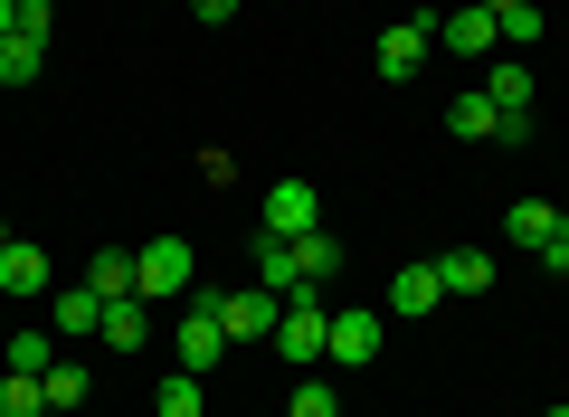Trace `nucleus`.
Here are the masks:
<instances>
[{"label": "nucleus", "instance_id": "f257e3e1", "mask_svg": "<svg viewBox=\"0 0 569 417\" xmlns=\"http://www.w3.org/2000/svg\"><path fill=\"white\" fill-rule=\"evenodd\" d=\"M133 276H142V295H181L190 304L200 257H190V238H152V247H133Z\"/></svg>", "mask_w": 569, "mask_h": 417}, {"label": "nucleus", "instance_id": "f03ea898", "mask_svg": "<svg viewBox=\"0 0 569 417\" xmlns=\"http://www.w3.org/2000/svg\"><path fill=\"white\" fill-rule=\"evenodd\" d=\"M200 304H219V322H228V341H276V314L284 304L266 295V285H238V295H209V285H190Z\"/></svg>", "mask_w": 569, "mask_h": 417}, {"label": "nucleus", "instance_id": "7ed1b4c3", "mask_svg": "<svg viewBox=\"0 0 569 417\" xmlns=\"http://www.w3.org/2000/svg\"><path fill=\"white\" fill-rule=\"evenodd\" d=\"M427 29H437V48H456V58H503V29H493V10H475V0L427 10Z\"/></svg>", "mask_w": 569, "mask_h": 417}, {"label": "nucleus", "instance_id": "20e7f679", "mask_svg": "<svg viewBox=\"0 0 569 417\" xmlns=\"http://www.w3.org/2000/svg\"><path fill=\"white\" fill-rule=\"evenodd\" d=\"M361 360H380V314H370V304H332L323 370H361Z\"/></svg>", "mask_w": 569, "mask_h": 417}, {"label": "nucleus", "instance_id": "39448f33", "mask_svg": "<svg viewBox=\"0 0 569 417\" xmlns=\"http://www.w3.org/2000/svg\"><path fill=\"white\" fill-rule=\"evenodd\" d=\"M323 341H332V304H323V295H295V304L276 314V351H284V360H323Z\"/></svg>", "mask_w": 569, "mask_h": 417}, {"label": "nucleus", "instance_id": "423d86ee", "mask_svg": "<svg viewBox=\"0 0 569 417\" xmlns=\"http://www.w3.org/2000/svg\"><path fill=\"white\" fill-rule=\"evenodd\" d=\"M485 96H493V115H503V142H522L531 133V67L522 58H485Z\"/></svg>", "mask_w": 569, "mask_h": 417}, {"label": "nucleus", "instance_id": "0eeeda50", "mask_svg": "<svg viewBox=\"0 0 569 417\" xmlns=\"http://www.w3.org/2000/svg\"><path fill=\"white\" fill-rule=\"evenodd\" d=\"M257 228H276V238H305V228H323V190H313V180H276Z\"/></svg>", "mask_w": 569, "mask_h": 417}, {"label": "nucleus", "instance_id": "6e6552de", "mask_svg": "<svg viewBox=\"0 0 569 417\" xmlns=\"http://www.w3.org/2000/svg\"><path fill=\"white\" fill-rule=\"evenodd\" d=\"M209 360H228V322H219V304L190 295V314H181V370L209 379Z\"/></svg>", "mask_w": 569, "mask_h": 417}, {"label": "nucleus", "instance_id": "1a4fd4ad", "mask_svg": "<svg viewBox=\"0 0 569 417\" xmlns=\"http://www.w3.org/2000/svg\"><path fill=\"white\" fill-rule=\"evenodd\" d=\"M427 48H437V29H427V10H418V20H399V29L380 39V77H389V86H408V77L427 67Z\"/></svg>", "mask_w": 569, "mask_h": 417}, {"label": "nucleus", "instance_id": "9d476101", "mask_svg": "<svg viewBox=\"0 0 569 417\" xmlns=\"http://www.w3.org/2000/svg\"><path fill=\"white\" fill-rule=\"evenodd\" d=\"M257 285L276 304H295L305 295V276H295V238H276V228H257Z\"/></svg>", "mask_w": 569, "mask_h": 417}, {"label": "nucleus", "instance_id": "9b49d317", "mask_svg": "<svg viewBox=\"0 0 569 417\" xmlns=\"http://www.w3.org/2000/svg\"><path fill=\"white\" fill-rule=\"evenodd\" d=\"M295 276H305V295H323V285L342 276V238H332V228H305V238H295Z\"/></svg>", "mask_w": 569, "mask_h": 417}, {"label": "nucleus", "instance_id": "f8f14e48", "mask_svg": "<svg viewBox=\"0 0 569 417\" xmlns=\"http://www.w3.org/2000/svg\"><path fill=\"white\" fill-rule=\"evenodd\" d=\"M437 285L447 295H493V247H447L437 257Z\"/></svg>", "mask_w": 569, "mask_h": 417}, {"label": "nucleus", "instance_id": "ddd939ff", "mask_svg": "<svg viewBox=\"0 0 569 417\" xmlns=\"http://www.w3.org/2000/svg\"><path fill=\"white\" fill-rule=\"evenodd\" d=\"M437 295H447V285H437V266H399V276H389V314H399V322L437 314Z\"/></svg>", "mask_w": 569, "mask_h": 417}, {"label": "nucleus", "instance_id": "4468645a", "mask_svg": "<svg viewBox=\"0 0 569 417\" xmlns=\"http://www.w3.org/2000/svg\"><path fill=\"white\" fill-rule=\"evenodd\" d=\"M86 285H96L104 304H133L142 276H133V247H96V266H86Z\"/></svg>", "mask_w": 569, "mask_h": 417}, {"label": "nucleus", "instance_id": "2eb2a0df", "mask_svg": "<svg viewBox=\"0 0 569 417\" xmlns=\"http://www.w3.org/2000/svg\"><path fill=\"white\" fill-rule=\"evenodd\" d=\"M447 133H456V142H503V115H493V96H485V86L447 105Z\"/></svg>", "mask_w": 569, "mask_h": 417}, {"label": "nucleus", "instance_id": "dca6fc26", "mask_svg": "<svg viewBox=\"0 0 569 417\" xmlns=\"http://www.w3.org/2000/svg\"><path fill=\"white\" fill-rule=\"evenodd\" d=\"M503 228H512V247H550L560 238V199H512Z\"/></svg>", "mask_w": 569, "mask_h": 417}, {"label": "nucleus", "instance_id": "f3484780", "mask_svg": "<svg viewBox=\"0 0 569 417\" xmlns=\"http://www.w3.org/2000/svg\"><path fill=\"white\" fill-rule=\"evenodd\" d=\"M0 295H48V257H39L29 238L0 247Z\"/></svg>", "mask_w": 569, "mask_h": 417}, {"label": "nucleus", "instance_id": "a211bd4d", "mask_svg": "<svg viewBox=\"0 0 569 417\" xmlns=\"http://www.w3.org/2000/svg\"><path fill=\"white\" fill-rule=\"evenodd\" d=\"M58 332L67 341H96L104 332V295H96V285H67V295H58Z\"/></svg>", "mask_w": 569, "mask_h": 417}, {"label": "nucleus", "instance_id": "6ab92c4d", "mask_svg": "<svg viewBox=\"0 0 569 417\" xmlns=\"http://www.w3.org/2000/svg\"><path fill=\"white\" fill-rule=\"evenodd\" d=\"M39 389H48V408H86V398H96V370H86V360H48V379H39Z\"/></svg>", "mask_w": 569, "mask_h": 417}, {"label": "nucleus", "instance_id": "aec40b11", "mask_svg": "<svg viewBox=\"0 0 569 417\" xmlns=\"http://www.w3.org/2000/svg\"><path fill=\"white\" fill-rule=\"evenodd\" d=\"M96 341H104V351H142V341H152V322H142V295H133V304H104V332H96Z\"/></svg>", "mask_w": 569, "mask_h": 417}, {"label": "nucleus", "instance_id": "412c9836", "mask_svg": "<svg viewBox=\"0 0 569 417\" xmlns=\"http://www.w3.org/2000/svg\"><path fill=\"white\" fill-rule=\"evenodd\" d=\"M39 58H48V39L10 29V39H0V86H29V77H39Z\"/></svg>", "mask_w": 569, "mask_h": 417}, {"label": "nucleus", "instance_id": "4be33fe9", "mask_svg": "<svg viewBox=\"0 0 569 417\" xmlns=\"http://www.w3.org/2000/svg\"><path fill=\"white\" fill-rule=\"evenodd\" d=\"M493 29H503V58H522V48H541V29H550V20H541V0H512Z\"/></svg>", "mask_w": 569, "mask_h": 417}, {"label": "nucleus", "instance_id": "5701e85b", "mask_svg": "<svg viewBox=\"0 0 569 417\" xmlns=\"http://www.w3.org/2000/svg\"><path fill=\"white\" fill-rule=\"evenodd\" d=\"M48 360H58V341H48V332H10V341H0V370H29V379H48Z\"/></svg>", "mask_w": 569, "mask_h": 417}, {"label": "nucleus", "instance_id": "b1692460", "mask_svg": "<svg viewBox=\"0 0 569 417\" xmlns=\"http://www.w3.org/2000/svg\"><path fill=\"white\" fill-rule=\"evenodd\" d=\"M0 417H48V389L29 370H0Z\"/></svg>", "mask_w": 569, "mask_h": 417}, {"label": "nucleus", "instance_id": "393cba45", "mask_svg": "<svg viewBox=\"0 0 569 417\" xmlns=\"http://www.w3.org/2000/svg\"><path fill=\"white\" fill-rule=\"evenodd\" d=\"M152 417H200V370H171L152 389Z\"/></svg>", "mask_w": 569, "mask_h": 417}, {"label": "nucleus", "instance_id": "a878e982", "mask_svg": "<svg viewBox=\"0 0 569 417\" xmlns=\"http://www.w3.org/2000/svg\"><path fill=\"white\" fill-rule=\"evenodd\" d=\"M284 417H342V398H332V379H305V389L284 398Z\"/></svg>", "mask_w": 569, "mask_h": 417}, {"label": "nucleus", "instance_id": "bb28decb", "mask_svg": "<svg viewBox=\"0 0 569 417\" xmlns=\"http://www.w3.org/2000/svg\"><path fill=\"white\" fill-rule=\"evenodd\" d=\"M10 29H29V39H48V29H58V10H48V0H10Z\"/></svg>", "mask_w": 569, "mask_h": 417}, {"label": "nucleus", "instance_id": "cd10ccee", "mask_svg": "<svg viewBox=\"0 0 569 417\" xmlns=\"http://www.w3.org/2000/svg\"><path fill=\"white\" fill-rule=\"evenodd\" d=\"M190 20H209V29H219V20H238V0H190Z\"/></svg>", "mask_w": 569, "mask_h": 417}, {"label": "nucleus", "instance_id": "c85d7f7f", "mask_svg": "<svg viewBox=\"0 0 569 417\" xmlns=\"http://www.w3.org/2000/svg\"><path fill=\"white\" fill-rule=\"evenodd\" d=\"M475 10H493V20H503V10H512V0H475Z\"/></svg>", "mask_w": 569, "mask_h": 417}, {"label": "nucleus", "instance_id": "c756f323", "mask_svg": "<svg viewBox=\"0 0 569 417\" xmlns=\"http://www.w3.org/2000/svg\"><path fill=\"white\" fill-rule=\"evenodd\" d=\"M0 39H10V0H0Z\"/></svg>", "mask_w": 569, "mask_h": 417}, {"label": "nucleus", "instance_id": "7c9ffc66", "mask_svg": "<svg viewBox=\"0 0 569 417\" xmlns=\"http://www.w3.org/2000/svg\"><path fill=\"white\" fill-rule=\"evenodd\" d=\"M560 247H569V209H560Z\"/></svg>", "mask_w": 569, "mask_h": 417}, {"label": "nucleus", "instance_id": "2f4dec72", "mask_svg": "<svg viewBox=\"0 0 569 417\" xmlns=\"http://www.w3.org/2000/svg\"><path fill=\"white\" fill-rule=\"evenodd\" d=\"M0 247H10V219H0Z\"/></svg>", "mask_w": 569, "mask_h": 417}, {"label": "nucleus", "instance_id": "473e14b6", "mask_svg": "<svg viewBox=\"0 0 569 417\" xmlns=\"http://www.w3.org/2000/svg\"><path fill=\"white\" fill-rule=\"evenodd\" d=\"M550 417H569V408H550Z\"/></svg>", "mask_w": 569, "mask_h": 417}]
</instances>
